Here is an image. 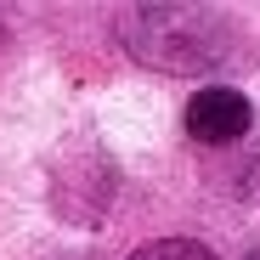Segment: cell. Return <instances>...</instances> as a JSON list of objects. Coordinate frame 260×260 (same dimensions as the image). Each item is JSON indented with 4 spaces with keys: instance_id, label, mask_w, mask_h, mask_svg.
I'll return each mask as SVG.
<instances>
[{
    "instance_id": "1",
    "label": "cell",
    "mask_w": 260,
    "mask_h": 260,
    "mask_svg": "<svg viewBox=\"0 0 260 260\" xmlns=\"http://www.w3.org/2000/svg\"><path fill=\"white\" fill-rule=\"evenodd\" d=\"M249 124H254V108L232 85H209V91H198L187 102V136L204 147H226V142L249 136Z\"/></svg>"
},
{
    "instance_id": "2",
    "label": "cell",
    "mask_w": 260,
    "mask_h": 260,
    "mask_svg": "<svg viewBox=\"0 0 260 260\" xmlns=\"http://www.w3.org/2000/svg\"><path fill=\"white\" fill-rule=\"evenodd\" d=\"M130 260H215L198 238H164V243H142Z\"/></svg>"
},
{
    "instance_id": "3",
    "label": "cell",
    "mask_w": 260,
    "mask_h": 260,
    "mask_svg": "<svg viewBox=\"0 0 260 260\" xmlns=\"http://www.w3.org/2000/svg\"><path fill=\"white\" fill-rule=\"evenodd\" d=\"M243 260H260V249H254V254H243Z\"/></svg>"
}]
</instances>
